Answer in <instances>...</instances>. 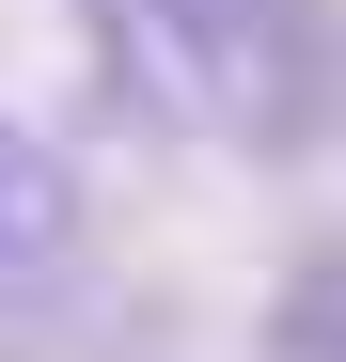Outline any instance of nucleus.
<instances>
[{
    "instance_id": "f257e3e1",
    "label": "nucleus",
    "mask_w": 346,
    "mask_h": 362,
    "mask_svg": "<svg viewBox=\"0 0 346 362\" xmlns=\"http://www.w3.org/2000/svg\"><path fill=\"white\" fill-rule=\"evenodd\" d=\"M79 47L173 142L315 158L346 127V16L330 0H79Z\"/></svg>"
},
{
    "instance_id": "f03ea898",
    "label": "nucleus",
    "mask_w": 346,
    "mask_h": 362,
    "mask_svg": "<svg viewBox=\"0 0 346 362\" xmlns=\"http://www.w3.org/2000/svg\"><path fill=\"white\" fill-rule=\"evenodd\" d=\"M64 299H79V173L0 110V346L64 331Z\"/></svg>"
},
{
    "instance_id": "7ed1b4c3",
    "label": "nucleus",
    "mask_w": 346,
    "mask_h": 362,
    "mask_svg": "<svg viewBox=\"0 0 346 362\" xmlns=\"http://www.w3.org/2000/svg\"><path fill=\"white\" fill-rule=\"evenodd\" d=\"M252 362H346V236H315V252L268 284V331H252Z\"/></svg>"
}]
</instances>
